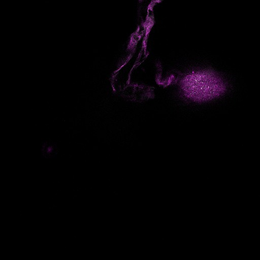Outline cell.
<instances>
[{
    "label": "cell",
    "mask_w": 260,
    "mask_h": 260,
    "mask_svg": "<svg viewBox=\"0 0 260 260\" xmlns=\"http://www.w3.org/2000/svg\"><path fill=\"white\" fill-rule=\"evenodd\" d=\"M184 95L198 103L211 101L222 95L226 85L216 74L208 71L193 72L180 82Z\"/></svg>",
    "instance_id": "obj_1"
}]
</instances>
